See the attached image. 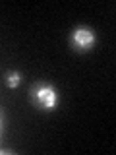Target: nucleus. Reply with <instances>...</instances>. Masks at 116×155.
Wrapping results in <instances>:
<instances>
[{"instance_id": "obj_1", "label": "nucleus", "mask_w": 116, "mask_h": 155, "mask_svg": "<svg viewBox=\"0 0 116 155\" xmlns=\"http://www.w3.org/2000/svg\"><path fill=\"white\" fill-rule=\"evenodd\" d=\"M29 101H31V105L39 110H54V107L58 103L56 89L50 84L37 81V84L31 87V91H29Z\"/></svg>"}, {"instance_id": "obj_2", "label": "nucleus", "mask_w": 116, "mask_h": 155, "mask_svg": "<svg viewBox=\"0 0 116 155\" xmlns=\"http://www.w3.org/2000/svg\"><path fill=\"white\" fill-rule=\"evenodd\" d=\"M97 43V35L91 27H76L70 35V45L77 52L91 51Z\"/></svg>"}, {"instance_id": "obj_3", "label": "nucleus", "mask_w": 116, "mask_h": 155, "mask_svg": "<svg viewBox=\"0 0 116 155\" xmlns=\"http://www.w3.org/2000/svg\"><path fill=\"white\" fill-rule=\"evenodd\" d=\"M19 81H21V74H19V72L12 70V72L6 74V85L10 87V89H16V87L19 85Z\"/></svg>"}, {"instance_id": "obj_4", "label": "nucleus", "mask_w": 116, "mask_h": 155, "mask_svg": "<svg viewBox=\"0 0 116 155\" xmlns=\"http://www.w3.org/2000/svg\"><path fill=\"white\" fill-rule=\"evenodd\" d=\"M0 130H2V116H0Z\"/></svg>"}]
</instances>
